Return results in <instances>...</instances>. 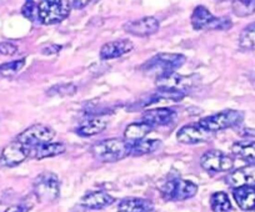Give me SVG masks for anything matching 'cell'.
<instances>
[{
	"label": "cell",
	"instance_id": "cell-11",
	"mask_svg": "<svg viewBox=\"0 0 255 212\" xmlns=\"http://www.w3.org/2000/svg\"><path fill=\"white\" fill-rule=\"evenodd\" d=\"M213 133L208 131L199 124H189L183 126L176 133V140L185 145H194V143L207 142L212 140Z\"/></svg>",
	"mask_w": 255,
	"mask_h": 212
},
{
	"label": "cell",
	"instance_id": "cell-18",
	"mask_svg": "<svg viewBox=\"0 0 255 212\" xmlns=\"http://www.w3.org/2000/svg\"><path fill=\"white\" fill-rule=\"evenodd\" d=\"M175 118V111L170 108H156L145 111L141 120L150 124L151 126H164L170 124Z\"/></svg>",
	"mask_w": 255,
	"mask_h": 212
},
{
	"label": "cell",
	"instance_id": "cell-32",
	"mask_svg": "<svg viewBox=\"0 0 255 212\" xmlns=\"http://www.w3.org/2000/svg\"><path fill=\"white\" fill-rule=\"evenodd\" d=\"M31 204H28V202H19V204L11 205L8 209H5L4 212H29L31 210Z\"/></svg>",
	"mask_w": 255,
	"mask_h": 212
},
{
	"label": "cell",
	"instance_id": "cell-3",
	"mask_svg": "<svg viewBox=\"0 0 255 212\" xmlns=\"http://www.w3.org/2000/svg\"><path fill=\"white\" fill-rule=\"evenodd\" d=\"M33 192L35 199L43 205H50L60 196V181L58 175L44 171L35 177L33 182Z\"/></svg>",
	"mask_w": 255,
	"mask_h": 212
},
{
	"label": "cell",
	"instance_id": "cell-25",
	"mask_svg": "<svg viewBox=\"0 0 255 212\" xmlns=\"http://www.w3.org/2000/svg\"><path fill=\"white\" fill-rule=\"evenodd\" d=\"M210 207L213 212H229L232 210V202L228 194L223 191L214 192L210 196Z\"/></svg>",
	"mask_w": 255,
	"mask_h": 212
},
{
	"label": "cell",
	"instance_id": "cell-4",
	"mask_svg": "<svg viewBox=\"0 0 255 212\" xmlns=\"http://www.w3.org/2000/svg\"><path fill=\"white\" fill-rule=\"evenodd\" d=\"M155 84L158 89L185 96L186 92L198 87V85L200 84V77L199 75H180L171 72V74L156 77Z\"/></svg>",
	"mask_w": 255,
	"mask_h": 212
},
{
	"label": "cell",
	"instance_id": "cell-5",
	"mask_svg": "<svg viewBox=\"0 0 255 212\" xmlns=\"http://www.w3.org/2000/svg\"><path fill=\"white\" fill-rule=\"evenodd\" d=\"M72 4L69 0H40L38 4L39 20L44 25L61 23L69 16Z\"/></svg>",
	"mask_w": 255,
	"mask_h": 212
},
{
	"label": "cell",
	"instance_id": "cell-2",
	"mask_svg": "<svg viewBox=\"0 0 255 212\" xmlns=\"http://www.w3.org/2000/svg\"><path fill=\"white\" fill-rule=\"evenodd\" d=\"M186 58L183 54H171V53H160L154 55L153 58L141 65L140 70L146 75L160 77L164 75L175 72L184 63Z\"/></svg>",
	"mask_w": 255,
	"mask_h": 212
},
{
	"label": "cell",
	"instance_id": "cell-21",
	"mask_svg": "<svg viewBox=\"0 0 255 212\" xmlns=\"http://www.w3.org/2000/svg\"><path fill=\"white\" fill-rule=\"evenodd\" d=\"M153 202L148 199L141 197H128L122 200L118 206L120 212H151L153 211Z\"/></svg>",
	"mask_w": 255,
	"mask_h": 212
},
{
	"label": "cell",
	"instance_id": "cell-26",
	"mask_svg": "<svg viewBox=\"0 0 255 212\" xmlns=\"http://www.w3.org/2000/svg\"><path fill=\"white\" fill-rule=\"evenodd\" d=\"M233 13L239 18H247L255 13V0H232Z\"/></svg>",
	"mask_w": 255,
	"mask_h": 212
},
{
	"label": "cell",
	"instance_id": "cell-22",
	"mask_svg": "<svg viewBox=\"0 0 255 212\" xmlns=\"http://www.w3.org/2000/svg\"><path fill=\"white\" fill-rule=\"evenodd\" d=\"M151 131H153V126L141 120L140 123H133L127 126L124 131V139L133 143L136 141L144 140Z\"/></svg>",
	"mask_w": 255,
	"mask_h": 212
},
{
	"label": "cell",
	"instance_id": "cell-35",
	"mask_svg": "<svg viewBox=\"0 0 255 212\" xmlns=\"http://www.w3.org/2000/svg\"><path fill=\"white\" fill-rule=\"evenodd\" d=\"M218 1H229V0H218ZM232 1V0H230Z\"/></svg>",
	"mask_w": 255,
	"mask_h": 212
},
{
	"label": "cell",
	"instance_id": "cell-27",
	"mask_svg": "<svg viewBox=\"0 0 255 212\" xmlns=\"http://www.w3.org/2000/svg\"><path fill=\"white\" fill-rule=\"evenodd\" d=\"M239 46L244 50H255V21L243 29L239 36Z\"/></svg>",
	"mask_w": 255,
	"mask_h": 212
},
{
	"label": "cell",
	"instance_id": "cell-19",
	"mask_svg": "<svg viewBox=\"0 0 255 212\" xmlns=\"http://www.w3.org/2000/svg\"><path fill=\"white\" fill-rule=\"evenodd\" d=\"M233 196L235 202L243 211L255 210V187L247 185L233 190Z\"/></svg>",
	"mask_w": 255,
	"mask_h": 212
},
{
	"label": "cell",
	"instance_id": "cell-17",
	"mask_svg": "<svg viewBox=\"0 0 255 212\" xmlns=\"http://www.w3.org/2000/svg\"><path fill=\"white\" fill-rule=\"evenodd\" d=\"M225 182L233 189H237L240 186H247V185H255V165H250L248 167L238 169L229 174L225 179Z\"/></svg>",
	"mask_w": 255,
	"mask_h": 212
},
{
	"label": "cell",
	"instance_id": "cell-6",
	"mask_svg": "<svg viewBox=\"0 0 255 212\" xmlns=\"http://www.w3.org/2000/svg\"><path fill=\"white\" fill-rule=\"evenodd\" d=\"M244 121V113L239 110H224L214 115L207 116L199 120V125L207 129L210 133H217V131L227 130V129L237 128L242 125Z\"/></svg>",
	"mask_w": 255,
	"mask_h": 212
},
{
	"label": "cell",
	"instance_id": "cell-24",
	"mask_svg": "<svg viewBox=\"0 0 255 212\" xmlns=\"http://www.w3.org/2000/svg\"><path fill=\"white\" fill-rule=\"evenodd\" d=\"M161 146L160 140H154V139H144V140L136 141V142L131 143V152L130 156H144L149 155V153L155 152L156 150H159Z\"/></svg>",
	"mask_w": 255,
	"mask_h": 212
},
{
	"label": "cell",
	"instance_id": "cell-23",
	"mask_svg": "<svg viewBox=\"0 0 255 212\" xmlns=\"http://www.w3.org/2000/svg\"><path fill=\"white\" fill-rule=\"evenodd\" d=\"M232 151L243 161L255 165V141H239L233 143Z\"/></svg>",
	"mask_w": 255,
	"mask_h": 212
},
{
	"label": "cell",
	"instance_id": "cell-7",
	"mask_svg": "<svg viewBox=\"0 0 255 212\" xmlns=\"http://www.w3.org/2000/svg\"><path fill=\"white\" fill-rule=\"evenodd\" d=\"M191 25L195 30H228L233 26L228 16H214L205 6L199 5L191 14Z\"/></svg>",
	"mask_w": 255,
	"mask_h": 212
},
{
	"label": "cell",
	"instance_id": "cell-16",
	"mask_svg": "<svg viewBox=\"0 0 255 212\" xmlns=\"http://www.w3.org/2000/svg\"><path fill=\"white\" fill-rule=\"evenodd\" d=\"M115 202V197L104 191H92L82 197L80 205L88 210H102Z\"/></svg>",
	"mask_w": 255,
	"mask_h": 212
},
{
	"label": "cell",
	"instance_id": "cell-29",
	"mask_svg": "<svg viewBox=\"0 0 255 212\" xmlns=\"http://www.w3.org/2000/svg\"><path fill=\"white\" fill-rule=\"evenodd\" d=\"M21 14L29 19L30 21L35 23L39 20V13H38V4L34 0H25V4L21 8Z\"/></svg>",
	"mask_w": 255,
	"mask_h": 212
},
{
	"label": "cell",
	"instance_id": "cell-14",
	"mask_svg": "<svg viewBox=\"0 0 255 212\" xmlns=\"http://www.w3.org/2000/svg\"><path fill=\"white\" fill-rule=\"evenodd\" d=\"M134 48V44L129 39H120V40L110 41L104 44L100 49V59L110 60L117 59L123 55L130 53Z\"/></svg>",
	"mask_w": 255,
	"mask_h": 212
},
{
	"label": "cell",
	"instance_id": "cell-12",
	"mask_svg": "<svg viewBox=\"0 0 255 212\" xmlns=\"http://www.w3.org/2000/svg\"><path fill=\"white\" fill-rule=\"evenodd\" d=\"M28 158L25 146L14 140L5 146L0 153V167H15Z\"/></svg>",
	"mask_w": 255,
	"mask_h": 212
},
{
	"label": "cell",
	"instance_id": "cell-36",
	"mask_svg": "<svg viewBox=\"0 0 255 212\" xmlns=\"http://www.w3.org/2000/svg\"><path fill=\"white\" fill-rule=\"evenodd\" d=\"M118 212H120V211H118Z\"/></svg>",
	"mask_w": 255,
	"mask_h": 212
},
{
	"label": "cell",
	"instance_id": "cell-33",
	"mask_svg": "<svg viewBox=\"0 0 255 212\" xmlns=\"http://www.w3.org/2000/svg\"><path fill=\"white\" fill-rule=\"evenodd\" d=\"M93 0H73V8L75 9H84L85 6L89 5Z\"/></svg>",
	"mask_w": 255,
	"mask_h": 212
},
{
	"label": "cell",
	"instance_id": "cell-34",
	"mask_svg": "<svg viewBox=\"0 0 255 212\" xmlns=\"http://www.w3.org/2000/svg\"><path fill=\"white\" fill-rule=\"evenodd\" d=\"M60 49H61L60 45H49V46H46V48L43 49V53L44 54H48V55L55 54V53H58Z\"/></svg>",
	"mask_w": 255,
	"mask_h": 212
},
{
	"label": "cell",
	"instance_id": "cell-10",
	"mask_svg": "<svg viewBox=\"0 0 255 212\" xmlns=\"http://www.w3.org/2000/svg\"><path fill=\"white\" fill-rule=\"evenodd\" d=\"M200 166L210 174L227 172L234 167V158L223 151L210 150L203 153L200 157Z\"/></svg>",
	"mask_w": 255,
	"mask_h": 212
},
{
	"label": "cell",
	"instance_id": "cell-30",
	"mask_svg": "<svg viewBox=\"0 0 255 212\" xmlns=\"http://www.w3.org/2000/svg\"><path fill=\"white\" fill-rule=\"evenodd\" d=\"M77 91V86L74 84H64V85H55L48 91L51 96H72Z\"/></svg>",
	"mask_w": 255,
	"mask_h": 212
},
{
	"label": "cell",
	"instance_id": "cell-8",
	"mask_svg": "<svg viewBox=\"0 0 255 212\" xmlns=\"http://www.w3.org/2000/svg\"><path fill=\"white\" fill-rule=\"evenodd\" d=\"M198 190L199 187L194 182L175 177V179L168 180L160 187V194L166 201H184V200L194 197L198 194Z\"/></svg>",
	"mask_w": 255,
	"mask_h": 212
},
{
	"label": "cell",
	"instance_id": "cell-13",
	"mask_svg": "<svg viewBox=\"0 0 255 212\" xmlns=\"http://www.w3.org/2000/svg\"><path fill=\"white\" fill-rule=\"evenodd\" d=\"M160 23L154 16H144L138 20L124 24V30L128 34L135 36H149L155 34L159 30Z\"/></svg>",
	"mask_w": 255,
	"mask_h": 212
},
{
	"label": "cell",
	"instance_id": "cell-28",
	"mask_svg": "<svg viewBox=\"0 0 255 212\" xmlns=\"http://www.w3.org/2000/svg\"><path fill=\"white\" fill-rule=\"evenodd\" d=\"M25 65V58L19 60H14V62L10 63H5V64L0 65V75H3V76L9 77V76H14L18 71H20L21 69Z\"/></svg>",
	"mask_w": 255,
	"mask_h": 212
},
{
	"label": "cell",
	"instance_id": "cell-15",
	"mask_svg": "<svg viewBox=\"0 0 255 212\" xmlns=\"http://www.w3.org/2000/svg\"><path fill=\"white\" fill-rule=\"evenodd\" d=\"M28 152V157L35 160H43L46 157H55L67 151L65 145L61 142H45L33 147H25Z\"/></svg>",
	"mask_w": 255,
	"mask_h": 212
},
{
	"label": "cell",
	"instance_id": "cell-9",
	"mask_svg": "<svg viewBox=\"0 0 255 212\" xmlns=\"http://www.w3.org/2000/svg\"><path fill=\"white\" fill-rule=\"evenodd\" d=\"M54 138H55V131L50 126L35 124L19 134L15 140L25 147H33V146L40 145V143L51 142Z\"/></svg>",
	"mask_w": 255,
	"mask_h": 212
},
{
	"label": "cell",
	"instance_id": "cell-20",
	"mask_svg": "<svg viewBox=\"0 0 255 212\" xmlns=\"http://www.w3.org/2000/svg\"><path fill=\"white\" fill-rule=\"evenodd\" d=\"M108 119L104 116H97V118H92L88 121L83 123L79 128L75 130V133L82 138H90V136L98 135V134L103 133L108 126Z\"/></svg>",
	"mask_w": 255,
	"mask_h": 212
},
{
	"label": "cell",
	"instance_id": "cell-1",
	"mask_svg": "<svg viewBox=\"0 0 255 212\" xmlns=\"http://www.w3.org/2000/svg\"><path fill=\"white\" fill-rule=\"evenodd\" d=\"M131 142L123 139H105L92 146V155L100 162H117L130 156Z\"/></svg>",
	"mask_w": 255,
	"mask_h": 212
},
{
	"label": "cell",
	"instance_id": "cell-31",
	"mask_svg": "<svg viewBox=\"0 0 255 212\" xmlns=\"http://www.w3.org/2000/svg\"><path fill=\"white\" fill-rule=\"evenodd\" d=\"M18 51V46L15 44L8 43V41H3L0 43V54L6 55V57H11Z\"/></svg>",
	"mask_w": 255,
	"mask_h": 212
}]
</instances>
